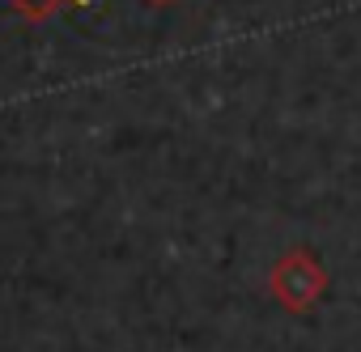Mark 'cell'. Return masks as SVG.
I'll use <instances>...</instances> for the list:
<instances>
[{"label": "cell", "instance_id": "2", "mask_svg": "<svg viewBox=\"0 0 361 352\" xmlns=\"http://www.w3.org/2000/svg\"><path fill=\"white\" fill-rule=\"evenodd\" d=\"M9 5H13V9H18V18H26V22H47L60 5L90 9V0H9Z\"/></svg>", "mask_w": 361, "mask_h": 352}, {"label": "cell", "instance_id": "1", "mask_svg": "<svg viewBox=\"0 0 361 352\" xmlns=\"http://www.w3.org/2000/svg\"><path fill=\"white\" fill-rule=\"evenodd\" d=\"M268 293L281 310L289 314H306L323 293H327V272L323 263L306 251V246H293L276 259L272 276H268Z\"/></svg>", "mask_w": 361, "mask_h": 352}, {"label": "cell", "instance_id": "3", "mask_svg": "<svg viewBox=\"0 0 361 352\" xmlns=\"http://www.w3.org/2000/svg\"><path fill=\"white\" fill-rule=\"evenodd\" d=\"M149 5H174V0H149Z\"/></svg>", "mask_w": 361, "mask_h": 352}]
</instances>
